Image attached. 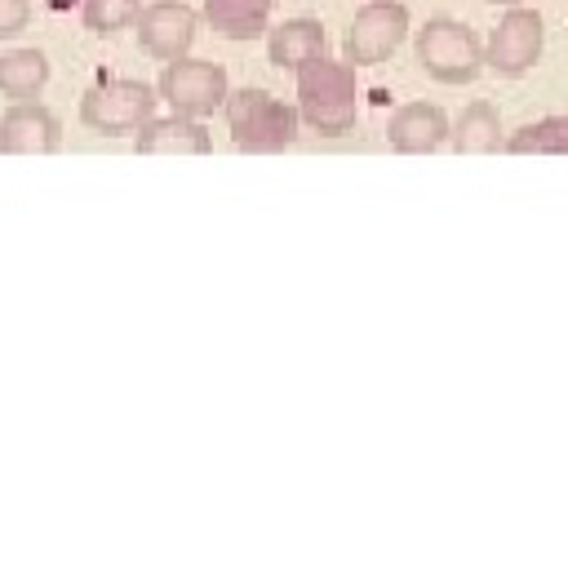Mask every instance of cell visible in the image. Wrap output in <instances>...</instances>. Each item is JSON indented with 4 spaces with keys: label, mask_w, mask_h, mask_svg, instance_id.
I'll use <instances>...</instances> for the list:
<instances>
[{
    "label": "cell",
    "mask_w": 568,
    "mask_h": 568,
    "mask_svg": "<svg viewBox=\"0 0 568 568\" xmlns=\"http://www.w3.org/2000/svg\"><path fill=\"white\" fill-rule=\"evenodd\" d=\"M297 120L315 129L320 138H346L359 120V80L355 67L342 58H311L297 67Z\"/></svg>",
    "instance_id": "cell-1"
},
{
    "label": "cell",
    "mask_w": 568,
    "mask_h": 568,
    "mask_svg": "<svg viewBox=\"0 0 568 568\" xmlns=\"http://www.w3.org/2000/svg\"><path fill=\"white\" fill-rule=\"evenodd\" d=\"M222 111H226V129L240 155H280L297 142V106L280 102L275 93L257 84L226 93Z\"/></svg>",
    "instance_id": "cell-2"
},
{
    "label": "cell",
    "mask_w": 568,
    "mask_h": 568,
    "mask_svg": "<svg viewBox=\"0 0 568 568\" xmlns=\"http://www.w3.org/2000/svg\"><path fill=\"white\" fill-rule=\"evenodd\" d=\"M151 115H155V89H151L146 80L102 75V80L89 84L84 98H80V120H84L93 133H102V138L138 133Z\"/></svg>",
    "instance_id": "cell-3"
},
{
    "label": "cell",
    "mask_w": 568,
    "mask_h": 568,
    "mask_svg": "<svg viewBox=\"0 0 568 568\" xmlns=\"http://www.w3.org/2000/svg\"><path fill=\"white\" fill-rule=\"evenodd\" d=\"M417 62L439 84H470L484 71V40L457 18H430L417 31Z\"/></svg>",
    "instance_id": "cell-4"
},
{
    "label": "cell",
    "mask_w": 568,
    "mask_h": 568,
    "mask_svg": "<svg viewBox=\"0 0 568 568\" xmlns=\"http://www.w3.org/2000/svg\"><path fill=\"white\" fill-rule=\"evenodd\" d=\"M541 49H546V18L537 9L506 4L501 22L484 40V67L506 75V80H519V75H528L537 67Z\"/></svg>",
    "instance_id": "cell-5"
},
{
    "label": "cell",
    "mask_w": 568,
    "mask_h": 568,
    "mask_svg": "<svg viewBox=\"0 0 568 568\" xmlns=\"http://www.w3.org/2000/svg\"><path fill=\"white\" fill-rule=\"evenodd\" d=\"M155 93H160L178 115H195V120H204V115L222 111L231 84H226V67H217V62H209V58H191V53H182V58L164 62Z\"/></svg>",
    "instance_id": "cell-6"
},
{
    "label": "cell",
    "mask_w": 568,
    "mask_h": 568,
    "mask_svg": "<svg viewBox=\"0 0 568 568\" xmlns=\"http://www.w3.org/2000/svg\"><path fill=\"white\" fill-rule=\"evenodd\" d=\"M404 36H408V9L399 0H368L346 27L342 58L351 67H377L404 44Z\"/></svg>",
    "instance_id": "cell-7"
},
{
    "label": "cell",
    "mask_w": 568,
    "mask_h": 568,
    "mask_svg": "<svg viewBox=\"0 0 568 568\" xmlns=\"http://www.w3.org/2000/svg\"><path fill=\"white\" fill-rule=\"evenodd\" d=\"M138 44L146 58L155 62H173L182 53H191L195 44V31H200V13L186 4V0H151L142 13H138Z\"/></svg>",
    "instance_id": "cell-8"
},
{
    "label": "cell",
    "mask_w": 568,
    "mask_h": 568,
    "mask_svg": "<svg viewBox=\"0 0 568 568\" xmlns=\"http://www.w3.org/2000/svg\"><path fill=\"white\" fill-rule=\"evenodd\" d=\"M62 146V124L36 98H18L0 115V155H53Z\"/></svg>",
    "instance_id": "cell-9"
},
{
    "label": "cell",
    "mask_w": 568,
    "mask_h": 568,
    "mask_svg": "<svg viewBox=\"0 0 568 568\" xmlns=\"http://www.w3.org/2000/svg\"><path fill=\"white\" fill-rule=\"evenodd\" d=\"M133 151L138 155H209L213 138H209L204 120L173 111V115H151L133 133Z\"/></svg>",
    "instance_id": "cell-10"
},
{
    "label": "cell",
    "mask_w": 568,
    "mask_h": 568,
    "mask_svg": "<svg viewBox=\"0 0 568 568\" xmlns=\"http://www.w3.org/2000/svg\"><path fill=\"white\" fill-rule=\"evenodd\" d=\"M448 129L453 124H448L444 106H435V102H404L390 115L386 138H390V151H399V155H430V151H439L448 142Z\"/></svg>",
    "instance_id": "cell-11"
},
{
    "label": "cell",
    "mask_w": 568,
    "mask_h": 568,
    "mask_svg": "<svg viewBox=\"0 0 568 568\" xmlns=\"http://www.w3.org/2000/svg\"><path fill=\"white\" fill-rule=\"evenodd\" d=\"M320 53H328V36H324L320 18H288L280 27H266V58L275 67L297 71Z\"/></svg>",
    "instance_id": "cell-12"
},
{
    "label": "cell",
    "mask_w": 568,
    "mask_h": 568,
    "mask_svg": "<svg viewBox=\"0 0 568 568\" xmlns=\"http://www.w3.org/2000/svg\"><path fill=\"white\" fill-rule=\"evenodd\" d=\"M275 0H204L200 22L222 40H253L266 36Z\"/></svg>",
    "instance_id": "cell-13"
},
{
    "label": "cell",
    "mask_w": 568,
    "mask_h": 568,
    "mask_svg": "<svg viewBox=\"0 0 568 568\" xmlns=\"http://www.w3.org/2000/svg\"><path fill=\"white\" fill-rule=\"evenodd\" d=\"M448 133H453V151H457V155H493V151L506 142L501 115H497V106L484 102V98H475L470 106H462V115H457V124H453Z\"/></svg>",
    "instance_id": "cell-14"
},
{
    "label": "cell",
    "mask_w": 568,
    "mask_h": 568,
    "mask_svg": "<svg viewBox=\"0 0 568 568\" xmlns=\"http://www.w3.org/2000/svg\"><path fill=\"white\" fill-rule=\"evenodd\" d=\"M49 84V58L40 49H4L0 53V98H40Z\"/></svg>",
    "instance_id": "cell-15"
},
{
    "label": "cell",
    "mask_w": 568,
    "mask_h": 568,
    "mask_svg": "<svg viewBox=\"0 0 568 568\" xmlns=\"http://www.w3.org/2000/svg\"><path fill=\"white\" fill-rule=\"evenodd\" d=\"M510 155H568V115H546L501 142Z\"/></svg>",
    "instance_id": "cell-16"
},
{
    "label": "cell",
    "mask_w": 568,
    "mask_h": 568,
    "mask_svg": "<svg viewBox=\"0 0 568 568\" xmlns=\"http://www.w3.org/2000/svg\"><path fill=\"white\" fill-rule=\"evenodd\" d=\"M142 13V0H80V18L93 36H115L133 27Z\"/></svg>",
    "instance_id": "cell-17"
},
{
    "label": "cell",
    "mask_w": 568,
    "mask_h": 568,
    "mask_svg": "<svg viewBox=\"0 0 568 568\" xmlns=\"http://www.w3.org/2000/svg\"><path fill=\"white\" fill-rule=\"evenodd\" d=\"M31 27V0H0V40L22 36Z\"/></svg>",
    "instance_id": "cell-18"
},
{
    "label": "cell",
    "mask_w": 568,
    "mask_h": 568,
    "mask_svg": "<svg viewBox=\"0 0 568 568\" xmlns=\"http://www.w3.org/2000/svg\"><path fill=\"white\" fill-rule=\"evenodd\" d=\"M493 4H524V0H493Z\"/></svg>",
    "instance_id": "cell-19"
}]
</instances>
